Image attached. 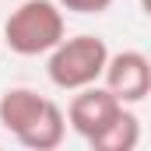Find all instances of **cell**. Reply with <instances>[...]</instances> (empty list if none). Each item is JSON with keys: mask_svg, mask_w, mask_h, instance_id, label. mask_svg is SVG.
I'll return each instance as SVG.
<instances>
[{"mask_svg": "<svg viewBox=\"0 0 151 151\" xmlns=\"http://www.w3.org/2000/svg\"><path fill=\"white\" fill-rule=\"evenodd\" d=\"M67 113L49 99V106H46V113L39 116L35 123L18 137L25 148H32V151H53V148H60L63 144V137H67Z\"/></svg>", "mask_w": 151, "mask_h": 151, "instance_id": "6", "label": "cell"}, {"mask_svg": "<svg viewBox=\"0 0 151 151\" xmlns=\"http://www.w3.org/2000/svg\"><path fill=\"white\" fill-rule=\"evenodd\" d=\"M4 46L18 56H42L53 53L67 39L63 7L56 0H25L4 21Z\"/></svg>", "mask_w": 151, "mask_h": 151, "instance_id": "1", "label": "cell"}, {"mask_svg": "<svg viewBox=\"0 0 151 151\" xmlns=\"http://www.w3.org/2000/svg\"><path fill=\"white\" fill-rule=\"evenodd\" d=\"M106 63H109V46L99 35H74L63 39L49 53L46 74L63 91H81L88 84H99V77L106 74Z\"/></svg>", "mask_w": 151, "mask_h": 151, "instance_id": "2", "label": "cell"}, {"mask_svg": "<svg viewBox=\"0 0 151 151\" xmlns=\"http://www.w3.org/2000/svg\"><path fill=\"white\" fill-rule=\"evenodd\" d=\"M63 11H74V14H102L113 7V0H56Z\"/></svg>", "mask_w": 151, "mask_h": 151, "instance_id": "8", "label": "cell"}, {"mask_svg": "<svg viewBox=\"0 0 151 151\" xmlns=\"http://www.w3.org/2000/svg\"><path fill=\"white\" fill-rule=\"evenodd\" d=\"M123 109V102L116 99L109 88H99V84H88V88H81L74 99H70V106H67V123H70V130L81 134L84 141H91L95 134H102L109 123H113V116Z\"/></svg>", "mask_w": 151, "mask_h": 151, "instance_id": "4", "label": "cell"}, {"mask_svg": "<svg viewBox=\"0 0 151 151\" xmlns=\"http://www.w3.org/2000/svg\"><path fill=\"white\" fill-rule=\"evenodd\" d=\"M0 42H4V32H0Z\"/></svg>", "mask_w": 151, "mask_h": 151, "instance_id": "10", "label": "cell"}, {"mask_svg": "<svg viewBox=\"0 0 151 151\" xmlns=\"http://www.w3.org/2000/svg\"><path fill=\"white\" fill-rule=\"evenodd\" d=\"M88 144L95 151H134L141 144V119L123 106V109L113 116V123H109L102 134H95Z\"/></svg>", "mask_w": 151, "mask_h": 151, "instance_id": "7", "label": "cell"}, {"mask_svg": "<svg viewBox=\"0 0 151 151\" xmlns=\"http://www.w3.org/2000/svg\"><path fill=\"white\" fill-rule=\"evenodd\" d=\"M106 88L113 91L123 106L130 102H141L151 95V60L137 49H119L109 53V63H106Z\"/></svg>", "mask_w": 151, "mask_h": 151, "instance_id": "3", "label": "cell"}, {"mask_svg": "<svg viewBox=\"0 0 151 151\" xmlns=\"http://www.w3.org/2000/svg\"><path fill=\"white\" fill-rule=\"evenodd\" d=\"M49 99L39 95L35 88H7L0 95V127L14 137H21L39 116L46 113Z\"/></svg>", "mask_w": 151, "mask_h": 151, "instance_id": "5", "label": "cell"}, {"mask_svg": "<svg viewBox=\"0 0 151 151\" xmlns=\"http://www.w3.org/2000/svg\"><path fill=\"white\" fill-rule=\"evenodd\" d=\"M141 11H144V14L151 18V0H141Z\"/></svg>", "mask_w": 151, "mask_h": 151, "instance_id": "9", "label": "cell"}]
</instances>
